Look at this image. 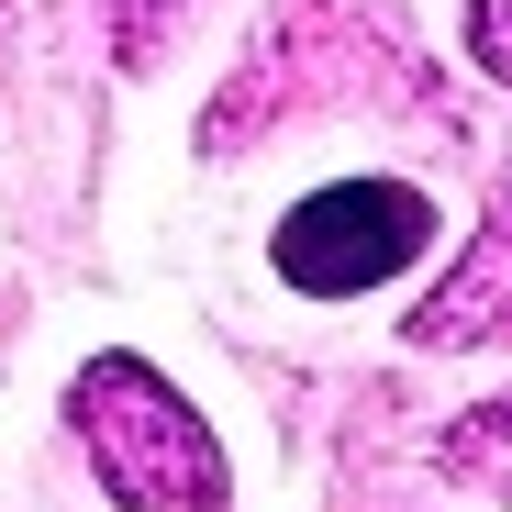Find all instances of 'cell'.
Returning a JSON list of instances; mask_svg holds the SVG:
<instances>
[{
    "instance_id": "obj_1",
    "label": "cell",
    "mask_w": 512,
    "mask_h": 512,
    "mask_svg": "<svg viewBox=\"0 0 512 512\" xmlns=\"http://www.w3.org/2000/svg\"><path fill=\"white\" fill-rule=\"evenodd\" d=\"M78 446L123 512H223V446L145 357H90L67 390Z\"/></svg>"
},
{
    "instance_id": "obj_2",
    "label": "cell",
    "mask_w": 512,
    "mask_h": 512,
    "mask_svg": "<svg viewBox=\"0 0 512 512\" xmlns=\"http://www.w3.org/2000/svg\"><path fill=\"white\" fill-rule=\"evenodd\" d=\"M423 245H435V201H423L412 179H334V190H312L268 234V268L301 301H357V290L401 279Z\"/></svg>"
},
{
    "instance_id": "obj_3",
    "label": "cell",
    "mask_w": 512,
    "mask_h": 512,
    "mask_svg": "<svg viewBox=\"0 0 512 512\" xmlns=\"http://www.w3.org/2000/svg\"><path fill=\"white\" fill-rule=\"evenodd\" d=\"M490 301H501V245L479 234V245H468V279L423 301L412 334H423V346H479V334H490Z\"/></svg>"
},
{
    "instance_id": "obj_4",
    "label": "cell",
    "mask_w": 512,
    "mask_h": 512,
    "mask_svg": "<svg viewBox=\"0 0 512 512\" xmlns=\"http://www.w3.org/2000/svg\"><path fill=\"white\" fill-rule=\"evenodd\" d=\"M179 12H190V0H112V45H123V56H145Z\"/></svg>"
},
{
    "instance_id": "obj_5",
    "label": "cell",
    "mask_w": 512,
    "mask_h": 512,
    "mask_svg": "<svg viewBox=\"0 0 512 512\" xmlns=\"http://www.w3.org/2000/svg\"><path fill=\"white\" fill-rule=\"evenodd\" d=\"M468 45H479V67H501V0H479V12H468Z\"/></svg>"
}]
</instances>
